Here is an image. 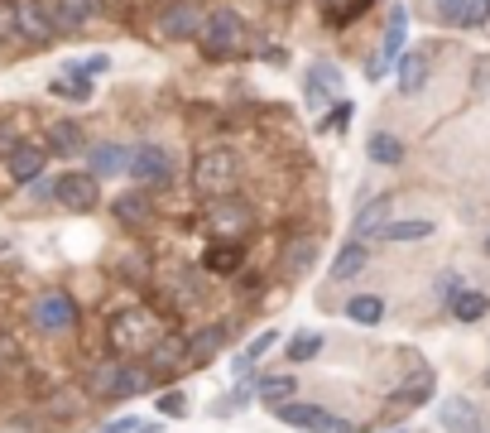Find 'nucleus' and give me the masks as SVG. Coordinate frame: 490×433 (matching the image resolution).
<instances>
[{"label":"nucleus","mask_w":490,"mask_h":433,"mask_svg":"<svg viewBox=\"0 0 490 433\" xmlns=\"http://www.w3.org/2000/svg\"><path fill=\"white\" fill-rule=\"evenodd\" d=\"M275 419L289 424V428H303V433H351L346 419H332L323 405H303V399H284V405H275Z\"/></svg>","instance_id":"nucleus-5"},{"label":"nucleus","mask_w":490,"mask_h":433,"mask_svg":"<svg viewBox=\"0 0 490 433\" xmlns=\"http://www.w3.org/2000/svg\"><path fill=\"white\" fill-rule=\"evenodd\" d=\"M404 35H409V10L395 5V10H390V29H385V48H380V58H375V68H370V77H380V73L395 63V54H399Z\"/></svg>","instance_id":"nucleus-12"},{"label":"nucleus","mask_w":490,"mask_h":433,"mask_svg":"<svg viewBox=\"0 0 490 433\" xmlns=\"http://www.w3.org/2000/svg\"><path fill=\"white\" fill-rule=\"evenodd\" d=\"M485 313V294H476V289H457L452 294V318L457 323H476Z\"/></svg>","instance_id":"nucleus-25"},{"label":"nucleus","mask_w":490,"mask_h":433,"mask_svg":"<svg viewBox=\"0 0 490 433\" xmlns=\"http://www.w3.org/2000/svg\"><path fill=\"white\" fill-rule=\"evenodd\" d=\"M260 399H265L269 409L284 405V399H294V376H265L260 380Z\"/></svg>","instance_id":"nucleus-29"},{"label":"nucleus","mask_w":490,"mask_h":433,"mask_svg":"<svg viewBox=\"0 0 490 433\" xmlns=\"http://www.w3.org/2000/svg\"><path fill=\"white\" fill-rule=\"evenodd\" d=\"M222 342H226V327H202L197 337L188 342V361H193V366L212 361L216 352H222Z\"/></svg>","instance_id":"nucleus-19"},{"label":"nucleus","mask_w":490,"mask_h":433,"mask_svg":"<svg viewBox=\"0 0 490 433\" xmlns=\"http://www.w3.org/2000/svg\"><path fill=\"white\" fill-rule=\"evenodd\" d=\"M365 270V246H342V256H336V265H332V279H356Z\"/></svg>","instance_id":"nucleus-28"},{"label":"nucleus","mask_w":490,"mask_h":433,"mask_svg":"<svg viewBox=\"0 0 490 433\" xmlns=\"http://www.w3.org/2000/svg\"><path fill=\"white\" fill-rule=\"evenodd\" d=\"M159 29L168 39H193L197 29H202V15L193 10V5H168L164 15H159Z\"/></svg>","instance_id":"nucleus-14"},{"label":"nucleus","mask_w":490,"mask_h":433,"mask_svg":"<svg viewBox=\"0 0 490 433\" xmlns=\"http://www.w3.org/2000/svg\"><path fill=\"white\" fill-rule=\"evenodd\" d=\"M336 82H342V77H336L332 63H317V68H308V106H323L327 96L336 92Z\"/></svg>","instance_id":"nucleus-18"},{"label":"nucleus","mask_w":490,"mask_h":433,"mask_svg":"<svg viewBox=\"0 0 490 433\" xmlns=\"http://www.w3.org/2000/svg\"><path fill=\"white\" fill-rule=\"evenodd\" d=\"M135 428H140V424H135V419H121V424H106V428H101V433H135Z\"/></svg>","instance_id":"nucleus-40"},{"label":"nucleus","mask_w":490,"mask_h":433,"mask_svg":"<svg viewBox=\"0 0 490 433\" xmlns=\"http://www.w3.org/2000/svg\"><path fill=\"white\" fill-rule=\"evenodd\" d=\"M466 10H471V0H437V15H443L447 25H462L466 29Z\"/></svg>","instance_id":"nucleus-34"},{"label":"nucleus","mask_w":490,"mask_h":433,"mask_svg":"<svg viewBox=\"0 0 490 433\" xmlns=\"http://www.w3.org/2000/svg\"><path fill=\"white\" fill-rule=\"evenodd\" d=\"M20 25H15V5H0V39H15Z\"/></svg>","instance_id":"nucleus-39"},{"label":"nucleus","mask_w":490,"mask_h":433,"mask_svg":"<svg viewBox=\"0 0 490 433\" xmlns=\"http://www.w3.org/2000/svg\"><path fill=\"white\" fill-rule=\"evenodd\" d=\"M346 318L361 323V327L380 323V318H385V298H380V294H356V298L346 304Z\"/></svg>","instance_id":"nucleus-20"},{"label":"nucleus","mask_w":490,"mask_h":433,"mask_svg":"<svg viewBox=\"0 0 490 433\" xmlns=\"http://www.w3.org/2000/svg\"><path fill=\"white\" fill-rule=\"evenodd\" d=\"M96 10H101V0H58V5H54V25L58 29H82V25L96 20Z\"/></svg>","instance_id":"nucleus-15"},{"label":"nucleus","mask_w":490,"mask_h":433,"mask_svg":"<svg viewBox=\"0 0 490 433\" xmlns=\"http://www.w3.org/2000/svg\"><path fill=\"white\" fill-rule=\"evenodd\" d=\"M375 237L380 241H428L433 237V222H424V216H409V222H385Z\"/></svg>","instance_id":"nucleus-16"},{"label":"nucleus","mask_w":490,"mask_h":433,"mask_svg":"<svg viewBox=\"0 0 490 433\" xmlns=\"http://www.w3.org/2000/svg\"><path fill=\"white\" fill-rule=\"evenodd\" d=\"M15 25H20V35L34 39V44H48V39L58 35L54 10H44L39 0H15Z\"/></svg>","instance_id":"nucleus-9"},{"label":"nucleus","mask_w":490,"mask_h":433,"mask_svg":"<svg viewBox=\"0 0 490 433\" xmlns=\"http://www.w3.org/2000/svg\"><path fill=\"white\" fill-rule=\"evenodd\" d=\"M140 390H149V371L135 357H115L87 376V395H96V399H130Z\"/></svg>","instance_id":"nucleus-2"},{"label":"nucleus","mask_w":490,"mask_h":433,"mask_svg":"<svg viewBox=\"0 0 490 433\" xmlns=\"http://www.w3.org/2000/svg\"><path fill=\"white\" fill-rule=\"evenodd\" d=\"M115 222H130V227H140V222H149V197L145 193H121L115 197Z\"/></svg>","instance_id":"nucleus-21"},{"label":"nucleus","mask_w":490,"mask_h":433,"mask_svg":"<svg viewBox=\"0 0 490 433\" xmlns=\"http://www.w3.org/2000/svg\"><path fill=\"white\" fill-rule=\"evenodd\" d=\"M490 20V0H471V10H466V29H481Z\"/></svg>","instance_id":"nucleus-38"},{"label":"nucleus","mask_w":490,"mask_h":433,"mask_svg":"<svg viewBox=\"0 0 490 433\" xmlns=\"http://www.w3.org/2000/svg\"><path fill=\"white\" fill-rule=\"evenodd\" d=\"M323 5H327V0H323Z\"/></svg>","instance_id":"nucleus-43"},{"label":"nucleus","mask_w":490,"mask_h":433,"mask_svg":"<svg viewBox=\"0 0 490 433\" xmlns=\"http://www.w3.org/2000/svg\"><path fill=\"white\" fill-rule=\"evenodd\" d=\"M197 39H202V48H207L212 58H231V54H241V48H245V20L235 10H216V15L202 20Z\"/></svg>","instance_id":"nucleus-4"},{"label":"nucleus","mask_w":490,"mask_h":433,"mask_svg":"<svg viewBox=\"0 0 490 433\" xmlns=\"http://www.w3.org/2000/svg\"><path fill=\"white\" fill-rule=\"evenodd\" d=\"M485 256H490V237H485Z\"/></svg>","instance_id":"nucleus-41"},{"label":"nucleus","mask_w":490,"mask_h":433,"mask_svg":"<svg viewBox=\"0 0 490 433\" xmlns=\"http://www.w3.org/2000/svg\"><path fill=\"white\" fill-rule=\"evenodd\" d=\"M443 428H447V433H481L476 405H471V399H462V395L443 399Z\"/></svg>","instance_id":"nucleus-13"},{"label":"nucleus","mask_w":490,"mask_h":433,"mask_svg":"<svg viewBox=\"0 0 490 433\" xmlns=\"http://www.w3.org/2000/svg\"><path fill=\"white\" fill-rule=\"evenodd\" d=\"M10 178L15 183H34L44 174V164H48V145H15L10 149Z\"/></svg>","instance_id":"nucleus-11"},{"label":"nucleus","mask_w":490,"mask_h":433,"mask_svg":"<svg viewBox=\"0 0 490 433\" xmlns=\"http://www.w3.org/2000/svg\"><path fill=\"white\" fill-rule=\"evenodd\" d=\"M275 342H279V332H265V337H255V342H250L241 357H235V371H250V366H255V361H260V357H265Z\"/></svg>","instance_id":"nucleus-33"},{"label":"nucleus","mask_w":490,"mask_h":433,"mask_svg":"<svg viewBox=\"0 0 490 433\" xmlns=\"http://www.w3.org/2000/svg\"><path fill=\"white\" fill-rule=\"evenodd\" d=\"M365 155L375 159V164H404V145L395 140V136H385V130H375V136H370V145H365Z\"/></svg>","instance_id":"nucleus-24"},{"label":"nucleus","mask_w":490,"mask_h":433,"mask_svg":"<svg viewBox=\"0 0 490 433\" xmlns=\"http://www.w3.org/2000/svg\"><path fill=\"white\" fill-rule=\"evenodd\" d=\"M235 178H241V164H235L231 149H202L193 164V188L202 197H231Z\"/></svg>","instance_id":"nucleus-3"},{"label":"nucleus","mask_w":490,"mask_h":433,"mask_svg":"<svg viewBox=\"0 0 490 433\" xmlns=\"http://www.w3.org/2000/svg\"><path fill=\"white\" fill-rule=\"evenodd\" d=\"M317 352H323V332H298L289 342V361H313Z\"/></svg>","instance_id":"nucleus-31"},{"label":"nucleus","mask_w":490,"mask_h":433,"mask_svg":"<svg viewBox=\"0 0 490 433\" xmlns=\"http://www.w3.org/2000/svg\"><path fill=\"white\" fill-rule=\"evenodd\" d=\"M168 174H174V159H168V149L164 145H135V155H130V178L135 183H168Z\"/></svg>","instance_id":"nucleus-7"},{"label":"nucleus","mask_w":490,"mask_h":433,"mask_svg":"<svg viewBox=\"0 0 490 433\" xmlns=\"http://www.w3.org/2000/svg\"><path fill=\"white\" fill-rule=\"evenodd\" d=\"M207 270H212V275L241 270V241H216L212 251H207Z\"/></svg>","instance_id":"nucleus-22"},{"label":"nucleus","mask_w":490,"mask_h":433,"mask_svg":"<svg viewBox=\"0 0 490 433\" xmlns=\"http://www.w3.org/2000/svg\"><path fill=\"white\" fill-rule=\"evenodd\" d=\"M159 414H168V419H178L183 409H188V395L183 390H168V395H159V405H155Z\"/></svg>","instance_id":"nucleus-35"},{"label":"nucleus","mask_w":490,"mask_h":433,"mask_svg":"<svg viewBox=\"0 0 490 433\" xmlns=\"http://www.w3.org/2000/svg\"><path fill=\"white\" fill-rule=\"evenodd\" d=\"M77 145H82L77 121H54V126H48V149H54V155H73Z\"/></svg>","instance_id":"nucleus-27"},{"label":"nucleus","mask_w":490,"mask_h":433,"mask_svg":"<svg viewBox=\"0 0 490 433\" xmlns=\"http://www.w3.org/2000/svg\"><path fill=\"white\" fill-rule=\"evenodd\" d=\"M54 197L63 207H73V212H92L101 203V188H96V174H63L54 183Z\"/></svg>","instance_id":"nucleus-8"},{"label":"nucleus","mask_w":490,"mask_h":433,"mask_svg":"<svg viewBox=\"0 0 490 433\" xmlns=\"http://www.w3.org/2000/svg\"><path fill=\"white\" fill-rule=\"evenodd\" d=\"M336 111L323 121V130H342V126H351V102H332Z\"/></svg>","instance_id":"nucleus-37"},{"label":"nucleus","mask_w":490,"mask_h":433,"mask_svg":"<svg viewBox=\"0 0 490 433\" xmlns=\"http://www.w3.org/2000/svg\"><path fill=\"white\" fill-rule=\"evenodd\" d=\"M121 169H130L125 145H92V174H121Z\"/></svg>","instance_id":"nucleus-17"},{"label":"nucleus","mask_w":490,"mask_h":433,"mask_svg":"<svg viewBox=\"0 0 490 433\" xmlns=\"http://www.w3.org/2000/svg\"><path fill=\"white\" fill-rule=\"evenodd\" d=\"M73 68H77V73H87V77H101V73L111 68V58H106V54H92V58H82V63H73Z\"/></svg>","instance_id":"nucleus-36"},{"label":"nucleus","mask_w":490,"mask_h":433,"mask_svg":"<svg viewBox=\"0 0 490 433\" xmlns=\"http://www.w3.org/2000/svg\"><path fill=\"white\" fill-rule=\"evenodd\" d=\"M424 82H428V54H409V58L399 63V92L414 96Z\"/></svg>","instance_id":"nucleus-23"},{"label":"nucleus","mask_w":490,"mask_h":433,"mask_svg":"<svg viewBox=\"0 0 490 433\" xmlns=\"http://www.w3.org/2000/svg\"><path fill=\"white\" fill-rule=\"evenodd\" d=\"M34 323L48 327V332H67L77 323V304L67 294H44L39 304H34Z\"/></svg>","instance_id":"nucleus-10"},{"label":"nucleus","mask_w":490,"mask_h":433,"mask_svg":"<svg viewBox=\"0 0 490 433\" xmlns=\"http://www.w3.org/2000/svg\"><path fill=\"white\" fill-rule=\"evenodd\" d=\"M250 227H255V212H250L241 197H216V207L207 212V231L216 241H241Z\"/></svg>","instance_id":"nucleus-6"},{"label":"nucleus","mask_w":490,"mask_h":433,"mask_svg":"<svg viewBox=\"0 0 490 433\" xmlns=\"http://www.w3.org/2000/svg\"><path fill=\"white\" fill-rule=\"evenodd\" d=\"M428 395H433V376H428V371H418V376L409 380V386H399V390H395L399 405H418V399H428Z\"/></svg>","instance_id":"nucleus-30"},{"label":"nucleus","mask_w":490,"mask_h":433,"mask_svg":"<svg viewBox=\"0 0 490 433\" xmlns=\"http://www.w3.org/2000/svg\"><path fill=\"white\" fill-rule=\"evenodd\" d=\"M313 256H317V246H313V241H294L289 251H284V260H289V275L313 270Z\"/></svg>","instance_id":"nucleus-32"},{"label":"nucleus","mask_w":490,"mask_h":433,"mask_svg":"<svg viewBox=\"0 0 490 433\" xmlns=\"http://www.w3.org/2000/svg\"><path fill=\"white\" fill-rule=\"evenodd\" d=\"M159 337H164V327L149 308H121L106 323V342L115 357H145V352H155Z\"/></svg>","instance_id":"nucleus-1"},{"label":"nucleus","mask_w":490,"mask_h":433,"mask_svg":"<svg viewBox=\"0 0 490 433\" xmlns=\"http://www.w3.org/2000/svg\"><path fill=\"white\" fill-rule=\"evenodd\" d=\"M395 433H409V428H395Z\"/></svg>","instance_id":"nucleus-42"},{"label":"nucleus","mask_w":490,"mask_h":433,"mask_svg":"<svg viewBox=\"0 0 490 433\" xmlns=\"http://www.w3.org/2000/svg\"><path fill=\"white\" fill-rule=\"evenodd\" d=\"M390 222V197H375V203H365L356 212V237H370V231H380Z\"/></svg>","instance_id":"nucleus-26"}]
</instances>
